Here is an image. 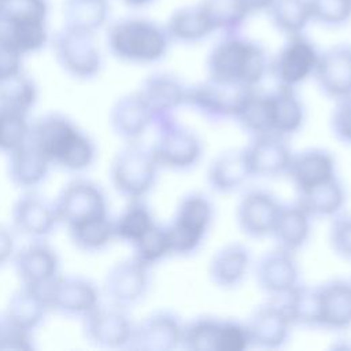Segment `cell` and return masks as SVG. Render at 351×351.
<instances>
[{
  "mask_svg": "<svg viewBox=\"0 0 351 351\" xmlns=\"http://www.w3.org/2000/svg\"><path fill=\"white\" fill-rule=\"evenodd\" d=\"M265 49L239 32L228 33L210 51L206 62L208 80L256 88L269 71Z\"/></svg>",
  "mask_w": 351,
  "mask_h": 351,
  "instance_id": "6da1fadb",
  "label": "cell"
},
{
  "mask_svg": "<svg viewBox=\"0 0 351 351\" xmlns=\"http://www.w3.org/2000/svg\"><path fill=\"white\" fill-rule=\"evenodd\" d=\"M29 138L38 145L51 163L70 171L89 167L95 159L93 141L69 118L48 114L30 125Z\"/></svg>",
  "mask_w": 351,
  "mask_h": 351,
  "instance_id": "7a4b0ae2",
  "label": "cell"
},
{
  "mask_svg": "<svg viewBox=\"0 0 351 351\" xmlns=\"http://www.w3.org/2000/svg\"><path fill=\"white\" fill-rule=\"evenodd\" d=\"M166 27L147 18H122L107 32L111 53L128 63L151 64L165 58L170 45Z\"/></svg>",
  "mask_w": 351,
  "mask_h": 351,
  "instance_id": "3957f363",
  "label": "cell"
},
{
  "mask_svg": "<svg viewBox=\"0 0 351 351\" xmlns=\"http://www.w3.org/2000/svg\"><path fill=\"white\" fill-rule=\"evenodd\" d=\"M214 217L211 200L202 192L181 197L173 221L167 225L173 255L186 256L199 250Z\"/></svg>",
  "mask_w": 351,
  "mask_h": 351,
  "instance_id": "277c9868",
  "label": "cell"
},
{
  "mask_svg": "<svg viewBox=\"0 0 351 351\" xmlns=\"http://www.w3.org/2000/svg\"><path fill=\"white\" fill-rule=\"evenodd\" d=\"M159 166L151 152L136 141L123 147L112 159L110 177L114 188L129 200L143 199L155 185Z\"/></svg>",
  "mask_w": 351,
  "mask_h": 351,
  "instance_id": "5b68a950",
  "label": "cell"
},
{
  "mask_svg": "<svg viewBox=\"0 0 351 351\" xmlns=\"http://www.w3.org/2000/svg\"><path fill=\"white\" fill-rule=\"evenodd\" d=\"M156 138L151 152L159 166L174 171L195 167L203 155L200 137L177 119L156 126Z\"/></svg>",
  "mask_w": 351,
  "mask_h": 351,
  "instance_id": "8992f818",
  "label": "cell"
},
{
  "mask_svg": "<svg viewBox=\"0 0 351 351\" xmlns=\"http://www.w3.org/2000/svg\"><path fill=\"white\" fill-rule=\"evenodd\" d=\"M53 53L62 69L75 78H92L101 69V55L90 32L64 26L53 37Z\"/></svg>",
  "mask_w": 351,
  "mask_h": 351,
  "instance_id": "52a82bcc",
  "label": "cell"
},
{
  "mask_svg": "<svg viewBox=\"0 0 351 351\" xmlns=\"http://www.w3.org/2000/svg\"><path fill=\"white\" fill-rule=\"evenodd\" d=\"M251 89L207 78L204 82L186 88L185 106L211 122L234 119Z\"/></svg>",
  "mask_w": 351,
  "mask_h": 351,
  "instance_id": "ba28073f",
  "label": "cell"
},
{
  "mask_svg": "<svg viewBox=\"0 0 351 351\" xmlns=\"http://www.w3.org/2000/svg\"><path fill=\"white\" fill-rule=\"evenodd\" d=\"M318 58L319 52L315 45L303 33L289 36L269 63V70L277 85L296 88L314 75Z\"/></svg>",
  "mask_w": 351,
  "mask_h": 351,
  "instance_id": "9c48e42d",
  "label": "cell"
},
{
  "mask_svg": "<svg viewBox=\"0 0 351 351\" xmlns=\"http://www.w3.org/2000/svg\"><path fill=\"white\" fill-rule=\"evenodd\" d=\"M53 207L58 219L67 228L107 215V200L101 188L88 180L69 182L59 193Z\"/></svg>",
  "mask_w": 351,
  "mask_h": 351,
  "instance_id": "30bf717a",
  "label": "cell"
},
{
  "mask_svg": "<svg viewBox=\"0 0 351 351\" xmlns=\"http://www.w3.org/2000/svg\"><path fill=\"white\" fill-rule=\"evenodd\" d=\"M186 88L180 78L169 73H156L144 80L137 93L145 103L155 128L176 119L177 111L185 106Z\"/></svg>",
  "mask_w": 351,
  "mask_h": 351,
  "instance_id": "8fae6325",
  "label": "cell"
},
{
  "mask_svg": "<svg viewBox=\"0 0 351 351\" xmlns=\"http://www.w3.org/2000/svg\"><path fill=\"white\" fill-rule=\"evenodd\" d=\"M82 318L85 336L95 346L106 348L129 346L134 325L123 307L112 303L110 306L97 304Z\"/></svg>",
  "mask_w": 351,
  "mask_h": 351,
  "instance_id": "7c38bea8",
  "label": "cell"
},
{
  "mask_svg": "<svg viewBox=\"0 0 351 351\" xmlns=\"http://www.w3.org/2000/svg\"><path fill=\"white\" fill-rule=\"evenodd\" d=\"M299 273L295 252L280 247L263 254L255 265L258 287L273 299H282L299 285Z\"/></svg>",
  "mask_w": 351,
  "mask_h": 351,
  "instance_id": "4fadbf2b",
  "label": "cell"
},
{
  "mask_svg": "<svg viewBox=\"0 0 351 351\" xmlns=\"http://www.w3.org/2000/svg\"><path fill=\"white\" fill-rule=\"evenodd\" d=\"M184 324L169 311L159 310L134 325L128 348L140 351H171L181 347Z\"/></svg>",
  "mask_w": 351,
  "mask_h": 351,
  "instance_id": "5bb4252c",
  "label": "cell"
},
{
  "mask_svg": "<svg viewBox=\"0 0 351 351\" xmlns=\"http://www.w3.org/2000/svg\"><path fill=\"white\" fill-rule=\"evenodd\" d=\"M149 282V266L132 256L110 269L104 281V292L112 304L125 308L144 298Z\"/></svg>",
  "mask_w": 351,
  "mask_h": 351,
  "instance_id": "9a60e30c",
  "label": "cell"
},
{
  "mask_svg": "<svg viewBox=\"0 0 351 351\" xmlns=\"http://www.w3.org/2000/svg\"><path fill=\"white\" fill-rule=\"evenodd\" d=\"M245 326L251 347L276 350L288 341L292 324L281 300L271 299L251 313Z\"/></svg>",
  "mask_w": 351,
  "mask_h": 351,
  "instance_id": "2e32d148",
  "label": "cell"
},
{
  "mask_svg": "<svg viewBox=\"0 0 351 351\" xmlns=\"http://www.w3.org/2000/svg\"><path fill=\"white\" fill-rule=\"evenodd\" d=\"M281 203L265 189L247 191L237 203L236 222L240 230L252 239L271 234Z\"/></svg>",
  "mask_w": 351,
  "mask_h": 351,
  "instance_id": "e0dca14e",
  "label": "cell"
},
{
  "mask_svg": "<svg viewBox=\"0 0 351 351\" xmlns=\"http://www.w3.org/2000/svg\"><path fill=\"white\" fill-rule=\"evenodd\" d=\"M49 308L71 317H84L99 304V291L81 277H56L44 289Z\"/></svg>",
  "mask_w": 351,
  "mask_h": 351,
  "instance_id": "ac0fdd59",
  "label": "cell"
},
{
  "mask_svg": "<svg viewBox=\"0 0 351 351\" xmlns=\"http://www.w3.org/2000/svg\"><path fill=\"white\" fill-rule=\"evenodd\" d=\"M252 177L273 178L287 174L293 152L284 137L262 134L251 137L243 148Z\"/></svg>",
  "mask_w": 351,
  "mask_h": 351,
  "instance_id": "d6986e66",
  "label": "cell"
},
{
  "mask_svg": "<svg viewBox=\"0 0 351 351\" xmlns=\"http://www.w3.org/2000/svg\"><path fill=\"white\" fill-rule=\"evenodd\" d=\"M313 77L332 100L351 99V48L337 45L319 53Z\"/></svg>",
  "mask_w": 351,
  "mask_h": 351,
  "instance_id": "ffe728a7",
  "label": "cell"
},
{
  "mask_svg": "<svg viewBox=\"0 0 351 351\" xmlns=\"http://www.w3.org/2000/svg\"><path fill=\"white\" fill-rule=\"evenodd\" d=\"M15 271L23 285L45 289L56 277L59 261L55 251L45 243H32L14 258Z\"/></svg>",
  "mask_w": 351,
  "mask_h": 351,
  "instance_id": "44dd1931",
  "label": "cell"
},
{
  "mask_svg": "<svg viewBox=\"0 0 351 351\" xmlns=\"http://www.w3.org/2000/svg\"><path fill=\"white\" fill-rule=\"evenodd\" d=\"M298 192L322 184L336 176V160L324 148H307L292 155L287 174Z\"/></svg>",
  "mask_w": 351,
  "mask_h": 351,
  "instance_id": "7402d4cb",
  "label": "cell"
},
{
  "mask_svg": "<svg viewBox=\"0 0 351 351\" xmlns=\"http://www.w3.org/2000/svg\"><path fill=\"white\" fill-rule=\"evenodd\" d=\"M270 133L287 138L303 126L306 110L295 88L277 85L276 89L266 93Z\"/></svg>",
  "mask_w": 351,
  "mask_h": 351,
  "instance_id": "603a6c76",
  "label": "cell"
},
{
  "mask_svg": "<svg viewBox=\"0 0 351 351\" xmlns=\"http://www.w3.org/2000/svg\"><path fill=\"white\" fill-rule=\"evenodd\" d=\"M251 252L241 243H229L221 247L208 263V277L222 289L239 287L251 269Z\"/></svg>",
  "mask_w": 351,
  "mask_h": 351,
  "instance_id": "cb8c5ba5",
  "label": "cell"
},
{
  "mask_svg": "<svg viewBox=\"0 0 351 351\" xmlns=\"http://www.w3.org/2000/svg\"><path fill=\"white\" fill-rule=\"evenodd\" d=\"M12 221L21 233L40 239L49 234L59 219L52 204L34 193H26L15 202Z\"/></svg>",
  "mask_w": 351,
  "mask_h": 351,
  "instance_id": "d4e9b609",
  "label": "cell"
},
{
  "mask_svg": "<svg viewBox=\"0 0 351 351\" xmlns=\"http://www.w3.org/2000/svg\"><path fill=\"white\" fill-rule=\"evenodd\" d=\"M252 177L244 149H226L218 154L208 165L206 180L210 188L219 193L240 189Z\"/></svg>",
  "mask_w": 351,
  "mask_h": 351,
  "instance_id": "484cf974",
  "label": "cell"
},
{
  "mask_svg": "<svg viewBox=\"0 0 351 351\" xmlns=\"http://www.w3.org/2000/svg\"><path fill=\"white\" fill-rule=\"evenodd\" d=\"M110 125L117 136L132 143L144 134L152 125V119L145 103L136 92L114 103L110 110Z\"/></svg>",
  "mask_w": 351,
  "mask_h": 351,
  "instance_id": "4316f807",
  "label": "cell"
},
{
  "mask_svg": "<svg viewBox=\"0 0 351 351\" xmlns=\"http://www.w3.org/2000/svg\"><path fill=\"white\" fill-rule=\"evenodd\" d=\"M51 162L47 155L27 136L26 141L10 152L8 174L21 188L38 185L48 174Z\"/></svg>",
  "mask_w": 351,
  "mask_h": 351,
  "instance_id": "83f0119b",
  "label": "cell"
},
{
  "mask_svg": "<svg viewBox=\"0 0 351 351\" xmlns=\"http://www.w3.org/2000/svg\"><path fill=\"white\" fill-rule=\"evenodd\" d=\"M311 219L313 217L298 202L281 204L270 236L277 247L295 252L307 243Z\"/></svg>",
  "mask_w": 351,
  "mask_h": 351,
  "instance_id": "f1b7e54d",
  "label": "cell"
},
{
  "mask_svg": "<svg viewBox=\"0 0 351 351\" xmlns=\"http://www.w3.org/2000/svg\"><path fill=\"white\" fill-rule=\"evenodd\" d=\"M319 287L322 319L321 328L344 330L351 326V284L348 280L335 278Z\"/></svg>",
  "mask_w": 351,
  "mask_h": 351,
  "instance_id": "f546056e",
  "label": "cell"
},
{
  "mask_svg": "<svg viewBox=\"0 0 351 351\" xmlns=\"http://www.w3.org/2000/svg\"><path fill=\"white\" fill-rule=\"evenodd\" d=\"M48 310L44 289L22 285L8 302L4 322L32 332L40 325Z\"/></svg>",
  "mask_w": 351,
  "mask_h": 351,
  "instance_id": "4dcf8cb0",
  "label": "cell"
},
{
  "mask_svg": "<svg viewBox=\"0 0 351 351\" xmlns=\"http://www.w3.org/2000/svg\"><path fill=\"white\" fill-rule=\"evenodd\" d=\"M166 30L171 41L184 44L202 41L215 32L200 4L186 5L174 11L167 21Z\"/></svg>",
  "mask_w": 351,
  "mask_h": 351,
  "instance_id": "1f68e13d",
  "label": "cell"
},
{
  "mask_svg": "<svg viewBox=\"0 0 351 351\" xmlns=\"http://www.w3.org/2000/svg\"><path fill=\"white\" fill-rule=\"evenodd\" d=\"M313 218L335 217L346 203V189L337 177L306 191L298 192L296 200Z\"/></svg>",
  "mask_w": 351,
  "mask_h": 351,
  "instance_id": "d6a6232c",
  "label": "cell"
},
{
  "mask_svg": "<svg viewBox=\"0 0 351 351\" xmlns=\"http://www.w3.org/2000/svg\"><path fill=\"white\" fill-rule=\"evenodd\" d=\"M289 321L306 328H321L322 304L319 287L296 285L287 296L280 299Z\"/></svg>",
  "mask_w": 351,
  "mask_h": 351,
  "instance_id": "836d02e7",
  "label": "cell"
},
{
  "mask_svg": "<svg viewBox=\"0 0 351 351\" xmlns=\"http://www.w3.org/2000/svg\"><path fill=\"white\" fill-rule=\"evenodd\" d=\"M64 26L96 33L108 18L107 0H66L63 5Z\"/></svg>",
  "mask_w": 351,
  "mask_h": 351,
  "instance_id": "e575fe53",
  "label": "cell"
},
{
  "mask_svg": "<svg viewBox=\"0 0 351 351\" xmlns=\"http://www.w3.org/2000/svg\"><path fill=\"white\" fill-rule=\"evenodd\" d=\"M37 100L34 81L22 70L0 78V107L27 114Z\"/></svg>",
  "mask_w": 351,
  "mask_h": 351,
  "instance_id": "d590c367",
  "label": "cell"
},
{
  "mask_svg": "<svg viewBox=\"0 0 351 351\" xmlns=\"http://www.w3.org/2000/svg\"><path fill=\"white\" fill-rule=\"evenodd\" d=\"M156 222L143 199L130 200L119 217L114 221L115 237L132 245L140 240Z\"/></svg>",
  "mask_w": 351,
  "mask_h": 351,
  "instance_id": "8d00e7d4",
  "label": "cell"
},
{
  "mask_svg": "<svg viewBox=\"0 0 351 351\" xmlns=\"http://www.w3.org/2000/svg\"><path fill=\"white\" fill-rule=\"evenodd\" d=\"M267 12L273 25L288 37L302 34L311 19L308 0H273Z\"/></svg>",
  "mask_w": 351,
  "mask_h": 351,
  "instance_id": "74e56055",
  "label": "cell"
},
{
  "mask_svg": "<svg viewBox=\"0 0 351 351\" xmlns=\"http://www.w3.org/2000/svg\"><path fill=\"white\" fill-rule=\"evenodd\" d=\"M234 121L251 137L271 134L266 93L258 90V88H252L244 99Z\"/></svg>",
  "mask_w": 351,
  "mask_h": 351,
  "instance_id": "f35d334b",
  "label": "cell"
},
{
  "mask_svg": "<svg viewBox=\"0 0 351 351\" xmlns=\"http://www.w3.org/2000/svg\"><path fill=\"white\" fill-rule=\"evenodd\" d=\"M69 230L73 243L82 251H99L115 239L114 221L108 215L84 221Z\"/></svg>",
  "mask_w": 351,
  "mask_h": 351,
  "instance_id": "ab89813d",
  "label": "cell"
},
{
  "mask_svg": "<svg viewBox=\"0 0 351 351\" xmlns=\"http://www.w3.org/2000/svg\"><path fill=\"white\" fill-rule=\"evenodd\" d=\"M221 319L199 317L182 326L181 348L191 351H217Z\"/></svg>",
  "mask_w": 351,
  "mask_h": 351,
  "instance_id": "60d3db41",
  "label": "cell"
},
{
  "mask_svg": "<svg viewBox=\"0 0 351 351\" xmlns=\"http://www.w3.org/2000/svg\"><path fill=\"white\" fill-rule=\"evenodd\" d=\"M0 30L22 55L40 51L48 41L47 22L4 23Z\"/></svg>",
  "mask_w": 351,
  "mask_h": 351,
  "instance_id": "b9f144b4",
  "label": "cell"
},
{
  "mask_svg": "<svg viewBox=\"0 0 351 351\" xmlns=\"http://www.w3.org/2000/svg\"><path fill=\"white\" fill-rule=\"evenodd\" d=\"M208 16L214 30L225 34L236 33L248 18L239 0H202L199 3Z\"/></svg>",
  "mask_w": 351,
  "mask_h": 351,
  "instance_id": "7bdbcfd3",
  "label": "cell"
},
{
  "mask_svg": "<svg viewBox=\"0 0 351 351\" xmlns=\"http://www.w3.org/2000/svg\"><path fill=\"white\" fill-rule=\"evenodd\" d=\"M134 255L147 266H152L169 255H173L167 226L155 223L140 240L133 244Z\"/></svg>",
  "mask_w": 351,
  "mask_h": 351,
  "instance_id": "ee69618b",
  "label": "cell"
},
{
  "mask_svg": "<svg viewBox=\"0 0 351 351\" xmlns=\"http://www.w3.org/2000/svg\"><path fill=\"white\" fill-rule=\"evenodd\" d=\"M0 14L4 23L47 22V0H0Z\"/></svg>",
  "mask_w": 351,
  "mask_h": 351,
  "instance_id": "f6af8a7d",
  "label": "cell"
},
{
  "mask_svg": "<svg viewBox=\"0 0 351 351\" xmlns=\"http://www.w3.org/2000/svg\"><path fill=\"white\" fill-rule=\"evenodd\" d=\"M29 130L26 114L0 107V151L10 154L18 148L26 141Z\"/></svg>",
  "mask_w": 351,
  "mask_h": 351,
  "instance_id": "bcb514c9",
  "label": "cell"
},
{
  "mask_svg": "<svg viewBox=\"0 0 351 351\" xmlns=\"http://www.w3.org/2000/svg\"><path fill=\"white\" fill-rule=\"evenodd\" d=\"M311 19L326 25L340 26L351 18V0H308Z\"/></svg>",
  "mask_w": 351,
  "mask_h": 351,
  "instance_id": "7dc6e473",
  "label": "cell"
},
{
  "mask_svg": "<svg viewBox=\"0 0 351 351\" xmlns=\"http://www.w3.org/2000/svg\"><path fill=\"white\" fill-rule=\"evenodd\" d=\"M329 244L337 256L351 262V213L340 211L332 217Z\"/></svg>",
  "mask_w": 351,
  "mask_h": 351,
  "instance_id": "c3c4849f",
  "label": "cell"
},
{
  "mask_svg": "<svg viewBox=\"0 0 351 351\" xmlns=\"http://www.w3.org/2000/svg\"><path fill=\"white\" fill-rule=\"evenodd\" d=\"M251 347L245 324L233 319H221L217 351H244Z\"/></svg>",
  "mask_w": 351,
  "mask_h": 351,
  "instance_id": "681fc988",
  "label": "cell"
},
{
  "mask_svg": "<svg viewBox=\"0 0 351 351\" xmlns=\"http://www.w3.org/2000/svg\"><path fill=\"white\" fill-rule=\"evenodd\" d=\"M329 123L333 136L340 143L351 145V99L336 101Z\"/></svg>",
  "mask_w": 351,
  "mask_h": 351,
  "instance_id": "f907efd6",
  "label": "cell"
},
{
  "mask_svg": "<svg viewBox=\"0 0 351 351\" xmlns=\"http://www.w3.org/2000/svg\"><path fill=\"white\" fill-rule=\"evenodd\" d=\"M22 53L0 30V78L22 70Z\"/></svg>",
  "mask_w": 351,
  "mask_h": 351,
  "instance_id": "816d5d0a",
  "label": "cell"
},
{
  "mask_svg": "<svg viewBox=\"0 0 351 351\" xmlns=\"http://www.w3.org/2000/svg\"><path fill=\"white\" fill-rule=\"evenodd\" d=\"M30 333L32 332L29 330L3 322L0 348L1 350H30L33 348Z\"/></svg>",
  "mask_w": 351,
  "mask_h": 351,
  "instance_id": "f5cc1de1",
  "label": "cell"
},
{
  "mask_svg": "<svg viewBox=\"0 0 351 351\" xmlns=\"http://www.w3.org/2000/svg\"><path fill=\"white\" fill-rule=\"evenodd\" d=\"M14 254V237L11 232L0 225V265L5 263Z\"/></svg>",
  "mask_w": 351,
  "mask_h": 351,
  "instance_id": "db71d44e",
  "label": "cell"
},
{
  "mask_svg": "<svg viewBox=\"0 0 351 351\" xmlns=\"http://www.w3.org/2000/svg\"><path fill=\"white\" fill-rule=\"evenodd\" d=\"M240 5L243 7L244 12L247 14V16L255 14V12H261V11H267V8L270 7L273 0H239Z\"/></svg>",
  "mask_w": 351,
  "mask_h": 351,
  "instance_id": "11a10c76",
  "label": "cell"
},
{
  "mask_svg": "<svg viewBox=\"0 0 351 351\" xmlns=\"http://www.w3.org/2000/svg\"><path fill=\"white\" fill-rule=\"evenodd\" d=\"M154 0H123L125 4L130 5V7H144V5H148L149 3H152Z\"/></svg>",
  "mask_w": 351,
  "mask_h": 351,
  "instance_id": "9f6ffc18",
  "label": "cell"
},
{
  "mask_svg": "<svg viewBox=\"0 0 351 351\" xmlns=\"http://www.w3.org/2000/svg\"><path fill=\"white\" fill-rule=\"evenodd\" d=\"M1 332H3V322L0 321V337H1Z\"/></svg>",
  "mask_w": 351,
  "mask_h": 351,
  "instance_id": "6f0895ef",
  "label": "cell"
},
{
  "mask_svg": "<svg viewBox=\"0 0 351 351\" xmlns=\"http://www.w3.org/2000/svg\"><path fill=\"white\" fill-rule=\"evenodd\" d=\"M1 25H3V19H1V14H0V27H1Z\"/></svg>",
  "mask_w": 351,
  "mask_h": 351,
  "instance_id": "680465c9",
  "label": "cell"
},
{
  "mask_svg": "<svg viewBox=\"0 0 351 351\" xmlns=\"http://www.w3.org/2000/svg\"><path fill=\"white\" fill-rule=\"evenodd\" d=\"M348 281H350V284H351V278H350V280H348Z\"/></svg>",
  "mask_w": 351,
  "mask_h": 351,
  "instance_id": "91938a15",
  "label": "cell"
}]
</instances>
